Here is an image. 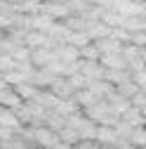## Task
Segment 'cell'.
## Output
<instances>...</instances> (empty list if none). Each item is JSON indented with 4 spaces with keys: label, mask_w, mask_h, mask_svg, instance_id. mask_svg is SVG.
I'll list each match as a JSON object with an SVG mask.
<instances>
[{
    "label": "cell",
    "mask_w": 146,
    "mask_h": 149,
    "mask_svg": "<svg viewBox=\"0 0 146 149\" xmlns=\"http://www.w3.org/2000/svg\"><path fill=\"white\" fill-rule=\"evenodd\" d=\"M35 135H38V142H40V144H45V147H52L54 142H57V137H54L50 130H38Z\"/></svg>",
    "instance_id": "cell-10"
},
{
    "label": "cell",
    "mask_w": 146,
    "mask_h": 149,
    "mask_svg": "<svg viewBox=\"0 0 146 149\" xmlns=\"http://www.w3.org/2000/svg\"><path fill=\"white\" fill-rule=\"evenodd\" d=\"M17 125H19V118H17L14 111H10V109H0V128H10V130H14Z\"/></svg>",
    "instance_id": "cell-5"
},
{
    "label": "cell",
    "mask_w": 146,
    "mask_h": 149,
    "mask_svg": "<svg viewBox=\"0 0 146 149\" xmlns=\"http://www.w3.org/2000/svg\"><path fill=\"white\" fill-rule=\"evenodd\" d=\"M68 85H71V90H78V88H87V78L83 76L80 71H76V73H71V81H68Z\"/></svg>",
    "instance_id": "cell-8"
},
{
    "label": "cell",
    "mask_w": 146,
    "mask_h": 149,
    "mask_svg": "<svg viewBox=\"0 0 146 149\" xmlns=\"http://www.w3.org/2000/svg\"><path fill=\"white\" fill-rule=\"evenodd\" d=\"M14 92H17L19 97H24V100H31V97H35L38 88H35V85H28V83L24 81V83H17V85H14Z\"/></svg>",
    "instance_id": "cell-7"
},
{
    "label": "cell",
    "mask_w": 146,
    "mask_h": 149,
    "mask_svg": "<svg viewBox=\"0 0 146 149\" xmlns=\"http://www.w3.org/2000/svg\"><path fill=\"white\" fill-rule=\"evenodd\" d=\"M21 104V97L19 95H17V92L12 90V88H3V90H0V107H7V109H17V107H19Z\"/></svg>",
    "instance_id": "cell-3"
},
{
    "label": "cell",
    "mask_w": 146,
    "mask_h": 149,
    "mask_svg": "<svg viewBox=\"0 0 146 149\" xmlns=\"http://www.w3.org/2000/svg\"><path fill=\"white\" fill-rule=\"evenodd\" d=\"M40 12L52 17V19H61V17H68V7L66 3H59V0H45L40 3Z\"/></svg>",
    "instance_id": "cell-1"
},
{
    "label": "cell",
    "mask_w": 146,
    "mask_h": 149,
    "mask_svg": "<svg viewBox=\"0 0 146 149\" xmlns=\"http://www.w3.org/2000/svg\"><path fill=\"white\" fill-rule=\"evenodd\" d=\"M99 59H101V64L106 66V69H113V71H123L127 64H125V57L120 52H116V54H99Z\"/></svg>",
    "instance_id": "cell-4"
},
{
    "label": "cell",
    "mask_w": 146,
    "mask_h": 149,
    "mask_svg": "<svg viewBox=\"0 0 146 149\" xmlns=\"http://www.w3.org/2000/svg\"><path fill=\"white\" fill-rule=\"evenodd\" d=\"M12 137V130L10 128H0V140H10Z\"/></svg>",
    "instance_id": "cell-12"
},
{
    "label": "cell",
    "mask_w": 146,
    "mask_h": 149,
    "mask_svg": "<svg viewBox=\"0 0 146 149\" xmlns=\"http://www.w3.org/2000/svg\"><path fill=\"white\" fill-rule=\"evenodd\" d=\"M94 137L99 140V142H113L116 137H118V133H116V128H111V125H101V128H97L94 130Z\"/></svg>",
    "instance_id": "cell-6"
},
{
    "label": "cell",
    "mask_w": 146,
    "mask_h": 149,
    "mask_svg": "<svg viewBox=\"0 0 146 149\" xmlns=\"http://www.w3.org/2000/svg\"><path fill=\"white\" fill-rule=\"evenodd\" d=\"M132 140H134V142H139V144H144V130H139V133L134 130V133H132Z\"/></svg>",
    "instance_id": "cell-11"
},
{
    "label": "cell",
    "mask_w": 146,
    "mask_h": 149,
    "mask_svg": "<svg viewBox=\"0 0 146 149\" xmlns=\"http://www.w3.org/2000/svg\"><path fill=\"white\" fill-rule=\"evenodd\" d=\"M28 57H31V62H33L35 66H47V64H52V62H57L52 47H35Z\"/></svg>",
    "instance_id": "cell-2"
},
{
    "label": "cell",
    "mask_w": 146,
    "mask_h": 149,
    "mask_svg": "<svg viewBox=\"0 0 146 149\" xmlns=\"http://www.w3.org/2000/svg\"><path fill=\"white\" fill-rule=\"evenodd\" d=\"M14 57H12V54H3V52H0V71H14Z\"/></svg>",
    "instance_id": "cell-9"
},
{
    "label": "cell",
    "mask_w": 146,
    "mask_h": 149,
    "mask_svg": "<svg viewBox=\"0 0 146 149\" xmlns=\"http://www.w3.org/2000/svg\"><path fill=\"white\" fill-rule=\"evenodd\" d=\"M52 149H71V147H68V144H57V142H54Z\"/></svg>",
    "instance_id": "cell-13"
},
{
    "label": "cell",
    "mask_w": 146,
    "mask_h": 149,
    "mask_svg": "<svg viewBox=\"0 0 146 149\" xmlns=\"http://www.w3.org/2000/svg\"><path fill=\"white\" fill-rule=\"evenodd\" d=\"M132 3H144V0H132Z\"/></svg>",
    "instance_id": "cell-14"
}]
</instances>
